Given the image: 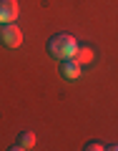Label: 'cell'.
Masks as SVG:
<instances>
[{
    "label": "cell",
    "mask_w": 118,
    "mask_h": 151,
    "mask_svg": "<svg viewBox=\"0 0 118 151\" xmlns=\"http://www.w3.org/2000/svg\"><path fill=\"white\" fill-rule=\"evenodd\" d=\"M75 48H78V40H75L73 35H68V33H58V35H53L48 40V53L53 55V58H58V60L73 58Z\"/></svg>",
    "instance_id": "1"
},
{
    "label": "cell",
    "mask_w": 118,
    "mask_h": 151,
    "mask_svg": "<svg viewBox=\"0 0 118 151\" xmlns=\"http://www.w3.org/2000/svg\"><path fill=\"white\" fill-rule=\"evenodd\" d=\"M0 40L8 48H18V45H23V30L18 25H13V23H3V28H0Z\"/></svg>",
    "instance_id": "2"
},
{
    "label": "cell",
    "mask_w": 118,
    "mask_h": 151,
    "mask_svg": "<svg viewBox=\"0 0 118 151\" xmlns=\"http://www.w3.org/2000/svg\"><path fill=\"white\" fill-rule=\"evenodd\" d=\"M20 5L18 0H0V23H15Z\"/></svg>",
    "instance_id": "3"
},
{
    "label": "cell",
    "mask_w": 118,
    "mask_h": 151,
    "mask_svg": "<svg viewBox=\"0 0 118 151\" xmlns=\"http://www.w3.org/2000/svg\"><path fill=\"white\" fill-rule=\"evenodd\" d=\"M35 146V134L33 131H23L20 136L15 139V144H13V151H28Z\"/></svg>",
    "instance_id": "4"
},
{
    "label": "cell",
    "mask_w": 118,
    "mask_h": 151,
    "mask_svg": "<svg viewBox=\"0 0 118 151\" xmlns=\"http://www.w3.org/2000/svg\"><path fill=\"white\" fill-rule=\"evenodd\" d=\"M60 73L73 81V78H78V76L83 73V68H81V63H78L75 58H68V60H63V65H60Z\"/></svg>",
    "instance_id": "5"
},
{
    "label": "cell",
    "mask_w": 118,
    "mask_h": 151,
    "mask_svg": "<svg viewBox=\"0 0 118 151\" xmlns=\"http://www.w3.org/2000/svg\"><path fill=\"white\" fill-rule=\"evenodd\" d=\"M75 60H78V63L81 65H88L93 60V50L91 48H86V45H78V48H75V55H73Z\"/></svg>",
    "instance_id": "6"
},
{
    "label": "cell",
    "mask_w": 118,
    "mask_h": 151,
    "mask_svg": "<svg viewBox=\"0 0 118 151\" xmlns=\"http://www.w3.org/2000/svg\"><path fill=\"white\" fill-rule=\"evenodd\" d=\"M86 149H88V151H96V149L101 151V149H103V144H98V141H91V144H88Z\"/></svg>",
    "instance_id": "7"
}]
</instances>
